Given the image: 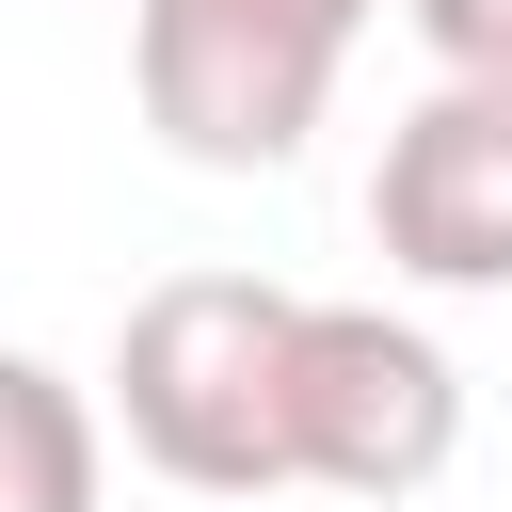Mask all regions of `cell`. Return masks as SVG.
I'll return each instance as SVG.
<instances>
[{
	"mask_svg": "<svg viewBox=\"0 0 512 512\" xmlns=\"http://www.w3.org/2000/svg\"><path fill=\"white\" fill-rule=\"evenodd\" d=\"M288 352H304V288L160 272L112 336V432L192 496H288Z\"/></svg>",
	"mask_w": 512,
	"mask_h": 512,
	"instance_id": "1",
	"label": "cell"
},
{
	"mask_svg": "<svg viewBox=\"0 0 512 512\" xmlns=\"http://www.w3.org/2000/svg\"><path fill=\"white\" fill-rule=\"evenodd\" d=\"M464 448V368L400 320V304H304L288 352V480L320 496H432Z\"/></svg>",
	"mask_w": 512,
	"mask_h": 512,
	"instance_id": "2",
	"label": "cell"
},
{
	"mask_svg": "<svg viewBox=\"0 0 512 512\" xmlns=\"http://www.w3.org/2000/svg\"><path fill=\"white\" fill-rule=\"evenodd\" d=\"M128 80H144V128L208 176H272L304 160L320 96H336V48L272 0H144L128 16Z\"/></svg>",
	"mask_w": 512,
	"mask_h": 512,
	"instance_id": "3",
	"label": "cell"
},
{
	"mask_svg": "<svg viewBox=\"0 0 512 512\" xmlns=\"http://www.w3.org/2000/svg\"><path fill=\"white\" fill-rule=\"evenodd\" d=\"M368 240L416 288H512V80H432L384 128Z\"/></svg>",
	"mask_w": 512,
	"mask_h": 512,
	"instance_id": "4",
	"label": "cell"
},
{
	"mask_svg": "<svg viewBox=\"0 0 512 512\" xmlns=\"http://www.w3.org/2000/svg\"><path fill=\"white\" fill-rule=\"evenodd\" d=\"M0 512H96V400L48 352H0Z\"/></svg>",
	"mask_w": 512,
	"mask_h": 512,
	"instance_id": "5",
	"label": "cell"
},
{
	"mask_svg": "<svg viewBox=\"0 0 512 512\" xmlns=\"http://www.w3.org/2000/svg\"><path fill=\"white\" fill-rule=\"evenodd\" d=\"M400 16L432 32L448 80H512V0H400Z\"/></svg>",
	"mask_w": 512,
	"mask_h": 512,
	"instance_id": "6",
	"label": "cell"
},
{
	"mask_svg": "<svg viewBox=\"0 0 512 512\" xmlns=\"http://www.w3.org/2000/svg\"><path fill=\"white\" fill-rule=\"evenodd\" d=\"M272 16H304V32H320V48H352V32H368V16H384V0H272Z\"/></svg>",
	"mask_w": 512,
	"mask_h": 512,
	"instance_id": "7",
	"label": "cell"
}]
</instances>
